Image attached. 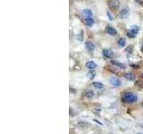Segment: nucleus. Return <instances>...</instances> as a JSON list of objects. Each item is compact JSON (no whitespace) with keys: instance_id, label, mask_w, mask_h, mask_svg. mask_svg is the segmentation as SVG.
Masks as SVG:
<instances>
[{"instance_id":"nucleus-13","label":"nucleus","mask_w":143,"mask_h":134,"mask_svg":"<svg viewBox=\"0 0 143 134\" xmlns=\"http://www.w3.org/2000/svg\"><path fill=\"white\" fill-rule=\"evenodd\" d=\"M124 76L125 77L127 80H129V81H134L135 80V76L133 72H126Z\"/></svg>"},{"instance_id":"nucleus-11","label":"nucleus","mask_w":143,"mask_h":134,"mask_svg":"<svg viewBox=\"0 0 143 134\" xmlns=\"http://www.w3.org/2000/svg\"><path fill=\"white\" fill-rule=\"evenodd\" d=\"M92 86L97 89H102L104 88V84L102 82H99V81H94L92 83Z\"/></svg>"},{"instance_id":"nucleus-20","label":"nucleus","mask_w":143,"mask_h":134,"mask_svg":"<svg viewBox=\"0 0 143 134\" xmlns=\"http://www.w3.org/2000/svg\"><path fill=\"white\" fill-rule=\"evenodd\" d=\"M126 35H127V37H128V38H135V37H136V35H134L133 33H132L130 30L127 32V34H126Z\"/></svg>"},{"instance_id":"nucleus-24","label":"nucleus","mask_w":143,"mask_h":134,"mask_svg":"<svg viewBox=\"0 0 143 134\" xmlns=\"http://www.w3.org/2000/svg\"><path fill=\"white\" fill-rule=\"evenodd\" d=\"M141 51L143 52V46H142V47H141Z\"/></svg>"},{"instance_id":"nucleus-25","label":"nucleus","mask_w":143,"mask_h":134,"mask_svg":"<svg viewBox=\"0 0 143 134\" xmlns=\"http://www.w3.org/2000/svg\"><path fill=\"white\" fill-rule=\"evenodd\" d=\"M142 77H143V73H142Z\"/></svg>"},{"instance_id":"nucleus-2","label":"nucleus","mask_w":143,"mask_h":134,"mask_svg":"<svg viewBox=\"0 0 143 134\" xmlns=\"http://www.w3.org/2000/svg\"><path fill=\"white\" fill-rule=\"evenodd\" d=\"M108 6L111 10L116 11L119 9L120 3L118 2L117 0H110V1H108Z\"/></svg>"},{"instance_id":"nucleus-1","label":"nucleus","mask_w":143,"mask_h":134,"mask_svg":"<svg viewBox=\"0 0 143 134\" xmlns=\"http://www.w3.org/2000/svg\"><path fill=\"white\" fill-rule=\"evenodd\" d=\"M138 100V96L133 92L126 91L122 94V101L126 104H133Z\"/></svg>"},{"instance_id":"nucleus-17","label":"nucleus","mask_w":143,"mask_h":134,"mask_svg":"<svg viewBox=\"0 0 143 134\" xmlns=\"http://www.w3.org/2000/svg\"><path fill=\"white\" fill-rule=\"evenodd\" d=\"M88 76H89V78H90V80H92L93 78H95V76H96V72L92 70L90 71V72H88Z\"/></svg>"},{"instance_id":"nucleus-19","label":"nucleus","mask_w":143,"mask_h":134,"mask_svg":"<svg viewBox=\"0 0 143 134\" xmlns=\"http://www.w3.org/2000/svg\"><path fill=\"white\" fill-rule=\"evenodd\" d=\"M135 86L136 87H139L140 89H142L143 88V81H137L135 82Z\"/></svg>"},{"instance_id":"nucleus-23","label":"nucleus","mask_w":143,"mask_h":134,"mask_svg":"<svg viewBox=\"0 0 143 134\" xmlns=\"http://www.w3.org/2000/svg\"><path fill=\"white\" fill-rule=\"evenodd\" d=\"M135 1H136V3H138L139 4H141V5L143 4V0H135Z\"/></svg>"},{"instance_id":"nucleus-8","label":"nucleus","mask_w":143,"mask_h":134,"mask_svg":"<svg viewBox=\"0 0 143 134\" xmlns=\"http://www.w3.org/2000/svg\"><path fill=\"white\" fill-rule=\"evenodd\" d=\"M85 47L89 50V51H93L95 49V45L91 42V41H86Z\"/></svg>"},{"instance_id":"nucleus-3","label":"nucleus","mask_w":143,"mask_h":134,"mask_svg":"<svg viewBox=\"0 0 143 134\" xmlns=\"http://www.w3.org/2000/svg\"><path fill=\"white\" fill-rule=\"evenodd\" d=\"M109 82H110V84L115 88L120 87L121 84H122V81H120L118 78H116V77H111L110 80H109Z\"/></svg>"},{"instance_id":"nucleus-7","label":"nucleus","mask_w":143,"mask_h":134,"mask_svg":"<svg viewBox=\"0 0 143 134\" xmlns=\"http://www.w3.org/2000/svg\"><path fill=\"white\" fill-rule=\"evenodd\" d=\"M107 34H109L110 36H116V35H117V30H115V28L111 27V26H107Z\"/></svg>"},{"instance_id":"nucleus-6","label":"nucleus","mask_w":143,"mask_h":134,"mask_svg":"<svg viewBox=\"0 0 143 134\" xmlns=\"http://www.w3.org/2000/svg\"><path fill=\"white\" fill-rule=\"evenodd\" d=\"M103 55L105 56L106 58H112L114 56V53L111 49H104L103 50Z\"/></svg>"},{"instance_id":"nucleus-16","label":"nucleus","mask_w":143,"mask_h":134,"mask_svg":"<svg viewBox=\"0 0 143 134\" xmlns=\"http://www.w3.org/2000/svg\"><path fill=\"white\" fill-rule=\"evenodd\" d=\"M95 96V93L93 92V90H87L85 92V97L87 98H92Z\"/></svg>"},{"instance_id":"nucleus-18","label":"nucleus","mask_w":143,"mask_h":134,"mask_svg":"<svg viewBox=\"0 0 143 134\" xmlns=\"http://www.w3.org/2000/svg\"><path fill=\"white\" fill-rule=\"evenodd\" d=\"M107 17H108V19L110 20V21H114V20H115V16H114L113 13H112L109 10L107 11Z\"/></svg>"},{"instance_id":"nucleus-4","label":"nucleus","mask_w":143,"mask_h":134,"mask_svg":"<svg viewBox=\"0 0 143 134\" xmlns=\"http://www.w3.org/2000/svg\"><path fill=\"white\" fill-rule=\"evenodd\" d=\"M129 15H130L129 10H128V9H126V8L122 9V10L120 11V13H119V17L122 18V19H126V18H128Z\"/></svg>"},{"instance_id":"nucleus-14","label":"nucleus","mask_w":143,"mask_h":134,"mask_svg":"<svg viewBox=\"0 0 143 134\" xmlns=\"http://www.w3.org/2000/svg\"><path fill=\"white\" fill-rule=\"evenodd\" d=\"M130 31L132 32V33H133L134 35H137L140 31V28L137 25H133V26H132V28H131Z\"/></svg>"},{"instance_id":"nucleus-21","label":"nucleus","mask_w":143,"mask_h":134,"mask_svg":"<svg viewBox=\"0 0 143 134\" xmlns=\"http://www.w3.org/2000/svg\"><path fill=\"white\" fill-rule=\"evenodd\" d=\"M78 125L81 126V127H86L87 126V124H85V123H82V122H80V123H78Z\"/></svg>"},{"instance_id":"nucleus-5","label":"nucleus","mask_w":143,"mask_h":134,"mask_svg":"<svg viewBox=\"0 0 143 134\" xmlns=\"http://www.w3.org/2000/svg\"><path fill=\"white\" fill-rule=\"evenodd\" d=\"M81 13H82L83 18H92V16H93V13L90 9H84Z\"/></svg>"},{"instance_id":"nucleus-15","label":"nucleus","mask_w":143,"mask_h":134,"mask_svg":"<svg viewBox=\"0 0 143 134\" xmlns=\"http://www.w3.org/2000/svg\"><path fill=\"white\" fill-rule=\"evenodd\" d=\"M117 44L119 47H124V46L126 45V39L124 38H120L119 39L117 40Z\"/></svg>"},{"instance_id":"nucleus-22","label":"nucleus","mask_w":143,"mask_h":134,"mask_svg":"<svg viewBox=\"0 0 143 134\" xmlns=\"http://www.w3.org/2000/svg\"><path fill=\"white\" fill-rule=\"evenodd\" d=\"M132 51H133V47H132V46H130V47H127V49H126V52H127V53H132Z\"/></svg>"},{"instance_id":"nucleus-10","label":"nucleus","mask_w":143,"mask_h":134,"mask_svg":"<svg viewBox=\"0 0 143 134\" xmlns=\"http://www.w3.org/2000/svg\"><path fill=\"white\" fill-rule=\"evenodd\" d=\"M111 64L115 66H117V67H119V68H121V69H125V67H126L123 63H120V62H118V61H115V60H112Z\"/></svg>"},{"instance_id":"nucleus-12","label":"nucleus","mask_w":143,"mask_h":134,"mask_svg":"<svg viewBox=\"0 0 143 134\" xmlns=\"http://www.w3.org/2000/svg\"><path fill=\"white\" fill-rule=\"evenodd\" d=\"M84 23L87 26H92L94 24V19L92 18H84Z\"/></svg>"},{"instance_id":"nucleus-9","label":"nucleus","mask_w":143,"mask_h":134,"mask_svg":"<svg viewBox=\"0 0 143 134\" xmlns=\"http://www.w3.org/2000/svg\"><path fill=\"white\" fill-rule=\"evenodd\" d=\"M86 67L90 70H93L97 67V64L94 61H89V62L86 63Z\"/></svg>"}]
</instances>
